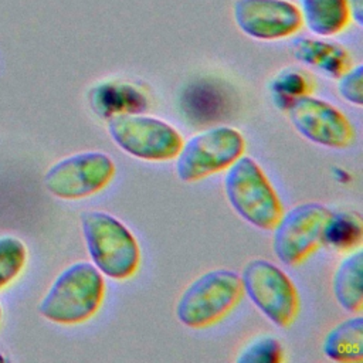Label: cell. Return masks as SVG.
Returning a JSON list of instances; mask_svg holds the SVG:
<instances>
[{
    "instance_id": "obj_13",
    "label": "cell",
    "mask_w": 363,
    "mask_h": 363,
    "mask_svg": "<svg viewBox=\"0 0 363 363\" xmlns=\"http://www.w3.org/2000/svg\"><path fill=\"white\" fill-rule=\"evenodd\" d=\"M362 271L363 254L362 250L357 248L339 262L332 277V292L336 302L346 312L356 315L363 309Z\"/></svg>"
},
{
    "instance_id": "obj_6",
    "label": "cell",
    "mask_w": 363,
    "mask_h": 363,
    "mask_svg": "<svg viewBox=\"0 0 363 363\" xmlns=\"http://www.w3.org/2000/svg\"><path fill=\"white\" fill-rule=\"evenodd\" d=\"M244 294L278 328H289L299 313V295L291 278L275 264L255 258L241 272Z\"/></svg>"
},
{
    "instance_id": "obj_14",
    "label": "cell",
    "mask_w": 363,
    "mask_h": 363,
    "mask_svg": "<svg viewBox=\"0 0 363 363\" xmlns=\"http://www.w3.org/2000/svg\"><path fill=\"white\" fill-rule=\"evenodd\" d=\"M323 354L340 363L363 360V319L360 315L347 318L333 326L322 342Z\"/></svg>"
},
{
    "instance_id": "obj_16",
    "label": "cell",
    "mask_w": 363,
    "mask_h": 363,
    "mask_svg": "<svg viewBox=\"0 0 363 363\" xmlns=\"http://www.w3.org/2000/svg\"><path fill=\"white\" fill-rule=\"evenodd\" d=\"M362 241V221L359 216L350 213L330 214L322 242L333 247L336 251H347L357 247Z\"/></svg>"
},
{
    "instance_id": "obj_3",
    "label": "cell",
    "mask_w": 363,
    "mask_h": 363,
    "mask_svg": "<svg viewBox=\"0 0 363 363\" xmlns=\"http://www.w3.org/2000/svg\"><path fill=\"white\" fill-rule=\"evenodd\" d=\"M244 295L241 277L227 268L210 269L193 279L176 303L177 320L190 329H206L223 320Z\"/></svg>"
},
{
    "instance_id": "obj_8",
    "label": "cell",
    "mask_w": 363,
    "mask_h": 363,
    "mask_svg": "<svg viewBox=\"0 0 363 363\" xmlns=\"http://www.w3.org/2000/svg\"><path fill=\"white\" fill-rule=\"evenodd\" d=\"M116 172L109 155L99 150L78 152L51 164L44 173L45 190L62 200H79L104 190Z\"/></svg>"
},
{
    "instance_id": "obj_4",
    "label": "cell",
    "mask_w": 363,
    "mask_h": 363,
    "mask_svg": "<svg viewBox=\"0 0 363 363\" xmlns=\"http://www.w3.org/2000/svg\"><path fill=\"white\" fill-rule=\"evenodd\" d=\"M224 191L233 210L257 228L272 230L284 213L274 186L250 156L242 155L227 169Z\"/></svg>"
},
{
    "instance_id": "obj_2",
    "label": "cell",
    "mask_w": 363,
    "mask_h": 363,
    "mask_svg": "<svg viewBox=\"0 0 363 363\" xmlns=\"http://www.w3.org/2000/svg\"><path fill=\"white\" fill-rule=\"evenodd\" d=\"M85 247L96 269L115 281L132 278L140 265V248L132 231L116 217L101 210L81 214Z\"/></svg>"
},
{
    "instance_id": "obj_21",
    "label": "cell",
    "mask_w": 363,
    "mask_h": 363,
    "mask_svg": "<svg viewBox=\"0 0 363 363\" xmlns=\"http://www.w3.org/2000/svg\"><path fill=\"white\" fill-rule=\"evenodd\" d=\"M350 9V18L357 24H363V0H347Z\"/></svg>"
},
{
    "instance_id": "obj_15",
    "label": "cell",
    "mask_w": 363,
    "mask_h": 363,
    "mask_svg": "<svg viewBox=\"0 0 363 363\" xmlns=\"http://www.w3.org/2000/svg\"><path fill=\"white\" fill-rule=\"evenodd\" d=\"M295 55L303 64L316 67L322 72L336 78L350 68L346 50L333 43L302 38L295 47Z\"/></svg>"
},
{
    "instance_id": "obj_12",
    "label": "cell",
    "mask_w": 363,
    "mask_h": 363,
    "mask_svg": "<svg viewBox=\"0 0 363 363\" xmlns=\"http://www.w3.org/2000/svg\"><path fill=\"white\" fill-rule=\"evenodd\" d=\"M302 23L320 37L340 34L350 23L347 0H299Z\"/></svg>"
},
{
    "instance_id": "obj_19",
    "label": "cell",
    "mask_w": 363,
    "mask_h": 363,
    "mask_svg": "<svg viewBox=\"0 0 363 363\" xmlns=\"http://www.w3.org/2000/svg\"><path fill=\"white\" fill-rule=\"evenodd\" d=\"M363 67L356 65L346 69L337 81V91L340 96L356 106L363 104Z\"/></svg>"
},
{
    "instance_id": "obj_10",
    "label": "cell",
    "mask_w": 363,
    "mask_h": 363,
    "mask_svg": "<svg viewBox=\"0 0 363 363\" xmlns=\"http://www.w3.org/2000/svg\"><path fill=\"white\" fill-rule=\"evenodd\" d=\"M286 109L295 130L312 143L346 149L354 142L356 132L349 118L323 99L302 95L295 98Z\"/></svg>"
},
{
    "instance_id": "obj_23",
    "label": "cell",
    "mask_w": 363,
    "mask_h": 363,
    "mask_svg": "<svg viewBox=\"0 0 363 363\" xmlns=\"http://www.w3.org/2000/svg\"><path fill=\"white\" fill-rule=\"evenodd\" d=\"M0 318H1V308H0Z\"/></svg>"
},
{
    "instance_id": "obj_9",
    "label": "cell",
    "mask_w": 363,
    "mask_h": 363,
    "mask_svg": "<svg viewBox=\"0 0 363 363\" xmlns=\"http://www.w3.org/2000/svg\"><path fill=\"white\" fill-rule=\"evenodd\" d=\"M330 214L328 207L313 201L301 203L282 213L272 228V250L277 258L289 267L302 264L320 247Z\"/></svg>"
},
{
    "instance_id": "obj_5",
    "label": "cell",
    "mask_w": 363,
    "mask_h": 363,
    "mask_svg": "<svg viewBox=\"0 0 363 363\" xmlns=\"http://www.w3.org/2000/svg\"><path fill=\"white\" fill-rule=\"evenodd\" d=\"M245 152V140L231 126L208 128L183 142L176 159V174L184 183L203 180L227 170Z\"/></svg>"
},
{
    "instance_id": "obj_17",
    "label": "cell",
    "mask_w": 363,
    "mask_h": 363,
    "mask_svg": "<svg viewBox=\"0 0 363 363\" xmlns=\"http://www.w3.org/2000/svg\"><path fill=\"white\" fill-rule=\"evenodd\" d=\"M26 262V244L14 235H0V289L18 278Z\"/></svg>"
},
{
    "instance_id": "obj_22",
    "label": "cell",
    "mask_w": 363,
    "mask_h": 363,
    "mask_svg": "<svg viewBox=\"0 0 363 363\" xmlns=\"http://www.w3.org/2000/svg\"><path fill=\"white\" fill-rule=\"evenodd\" d=\"M4 360H6V357H4V356L0 353V363H1V362H4Z\"/></svg>"
},
{
    "instance_id": "obj_18",
    "label": "cell",
    "mask_w": 363,
    "mask_h": 363,
    "mask_svg": "<svg viewBox=\"0 0 363 363\" xmlns=\"http://www.w3.org/2000/svg\"><path fill=\"white\" fill-rule=\"evenodd\" d=\"M282 347L277 339L264 336L251 342L237 357L240 362H278L281 360Z\"/></svg>"
},
{
    "instance_id": "obj_11",
    "label": "cell",
    "mask_w": 363,
    "mask_h": 363,
    "mask_svg": "<svg viewBox=\"0 0 363 363\" xmlns=\"http://www.w3.org/2000/svg\"><path fill=\"white\" fill-rule=\"evenodd\" d=\"M233 17L245 35L262 41L288 38L303 24L298 6L289 0H235Z\"/></svg>"
},
{
    "instance_id": "obj_7",
    "label": "cell",
    "mask_w": 363,
    "mask_h": 363,
    "mask_svg": "<svg viewBox=\"0 0 363 363\" xmlns=\"http://www.w3.org/2000/svg\"><path fill=\"white\" fill-rule=\"evenodd\" d=\"M108 133L125 153L146 162L172 160L183 146V138L176 128L149 115L113 116L108 122Z\"/></svg>"
},
{
    "instance_id": "obj_20",
    "label": "cell",
    "mask_w": 363,
    "mask_h": 363,
    "mask_svg": "<svg viewBox=\"0 0 363 363\" xmlns=\"http://www.w3.org/2000/svg\"><path fill=\"white\" fill-rule=\"evenodd\" d=\"M308 88V81L299 72H285L282 78H277L274 82L275 94L286 102V106L298 96L306 95L305 89Z\"/></svg>"
},
{
    "instance_id": "obj_1",
    "label": "cell",
    "mask_w": 363,
    "mask_h": 363,
    "mask_svg": "<svg viewBox=\"0 0 363 363\" xmlns=\"http://www.w3.org/2000/svg\"><path fill=\"white\" fill-rule=\"evenodd\" d=\"M104 296V275L92 262L78 261L55 277L38 303V313L52 323L79 325L99 311Z\"/></svg>"
}]
</instances>
